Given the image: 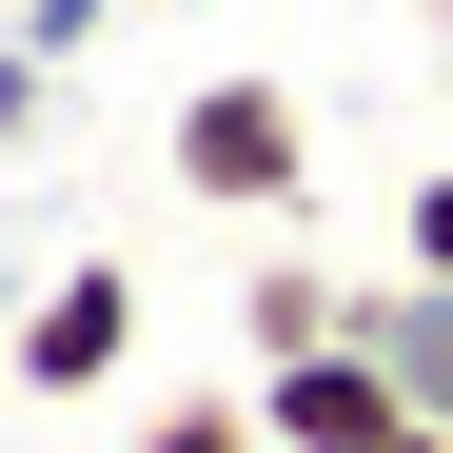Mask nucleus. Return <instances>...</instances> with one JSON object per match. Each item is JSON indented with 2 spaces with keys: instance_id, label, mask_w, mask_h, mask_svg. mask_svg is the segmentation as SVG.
Listing matches in <instances>:
<instances>
[{
  "instance_id": "obj_4",
  "label": "nucleus",
  "mask_w": 453,
  "mask_h": 453,
  "mask_svg": "<svg viewBox=\"0 0 453 453\" xmlns=\"http://www.w3.org/2000/svg\"><path fill=\"white\" fill-rule=\"evenodd\" d=\"M335 335H355V355L453 434V276H355V316H335Z\"/></svg>"
},
{
  "instance_id": "obj_9",
  "label": "nucleus",
  "mask_w": 453,
  "mask_h": 453,
  "mask_svg": "<svg viewBox=\"0 0 453 453\" xmlns=\"http://www.w3.org/2000/svg\"><path fill=\"white\" fill-rule=\"evenodd\" d=\"M20 40H40V59H99V40H119V0H20Z\"/></svg>"
},
{
  "instance_id": "obj_6",
  "label": "nucleus",
  "mask_w": 453,
  "mask_h": 453,
  "mask_svg": "<svg viewBox=\"0 0 453 453\" xmlns=\"http://www.w3.org/2000/svg\"><path fill=\"white\" fill-rule=\"evenodd\" d=\"M138 453H257V395H158Z\"/></svg>"
},
{
  "instance_id": "obj_11",
  "label": "nucleus",
  "mask_w": 453,
  "mask_h": 453,
  "mask_svg": "<svg viewBox=\"0 0 453 453\" xmlns=\"http://www.w3.org/2000/svg\"><path fill=\"white\" fill-rule=\"evenodd\" d=\"M395 453H453V434H434V414H414V434H395Z\"/></svg>"
},
{
  "instance_id": "obj_8",
  "label": "nucleus",
  "mask_w": 453,
  "mask_h": 453,
  "mask_svg": "<svg viewBox=\"0 0 453 453\" xmlns=\"http://www.w3.org/2000/svg\"><path fill=\"white\" fill-rule=\"evenodd\" d=\"M395 276H453V158L414 178V217H395Z\"/></svg>"
},
{
  "instance_id": "obj_12",
  "label": "nucleus",
  "mask_w": 453,
  "mask_h": 453,
  "mask_svg": "<svg viewBox=\"0 0 453 453\" xmlns=\"http://www.w3.org/2000/svg\"><path fill=\"white\" fill-rule=\"evenodd\" d=\"M257 453H276V434H257Z\"/></svg>"
},
{
  "instance_id": "obj_5",
  "label": "nucleus",
  "mask_w": 453,
  "mask_h": 453,
  "mask_svg": "<svg viewBox=\"0 0 453 453\" xmlns=\"http://www.w3.org/2000/svg\"><path fill=\"white\" fill-rule=\"evenodd\" d=\"M335 316H355V276H316V257H257V276H237V355H257V374H276V355H316Z\"/></svg>"
},
{
  "instance_id": "obj_7",
  "label": "nucleus",
  "mask_w": 453,
  "mask_h": 453,
  "mask_svg": "<svg viewBox=\"0 0 453 453\" xmlns=\"http://www.w3.org/2000/svg\"><path fill=\"white\" fill-rule=\"evenodd\" d=\"M40 119H59V59L20 40V0H0V138H40Z\"/></svg>"
},
{
  "instance_id": "obj_3",
  "label": "nucleus",
  "mask_w": 453,
  "mask_h": 453,
  "mask_svg": "<svg viewBox=\"0 0 453 453\" xmlns=\"http://www.w3.org/2000/svg\"><path fill=\"white\" fill-rule=\"evenodd\" d=\"M257 434H276V453H395L414 395H395L355 335H316V355H276V374H257Z\"/></svg>"
},
{
  "instance_id": "obj_2",
  "label": "nucleus",
  "mask_w": 453,
  "mask_h": 453,
  "mask_svg": "<svg viewBox=\"0 0 453 453\" xmlns=\"http://www.w3.org/2000/svg\"><path fill=\"white\" fill-rule=\"evenodd\" d=\"M119 355H138V276H119V257H59V276L20 296V335H0L20 395H119Z\"/></svg>"
},
{
  "instance_id": "obj_10",
  "label": "nucleus",
  "mask_w": 453,
  "mask_h": 453,
  "mask_svg": "<svg viewBox=\"0 0 453 453\" xmlns=\"http://www.w3.org/2000/svg\"><path fill=\"white\" fill-rule=\"evenodd\" d=\"M20 296H40V276H20V237H0V335H20Z\"/></svg>"
},
{
  "instance_id": "obj_1",
  "label": "nucleus",
  "mask_w": 453,
  "mask_h": 453,
  "mask_svg": "<svg viewBox=\"0 0 453 453\" xmlns=\"http://www.w3.org/2000/svg\"><path fill=\"white\" fill-rule=\"evenodd\" d=\"M158 158H178V197H197V217H296L316 119H296L257 59H237V80H197V99H178V138H158Z\"/></svg>"
}]
</instances>
